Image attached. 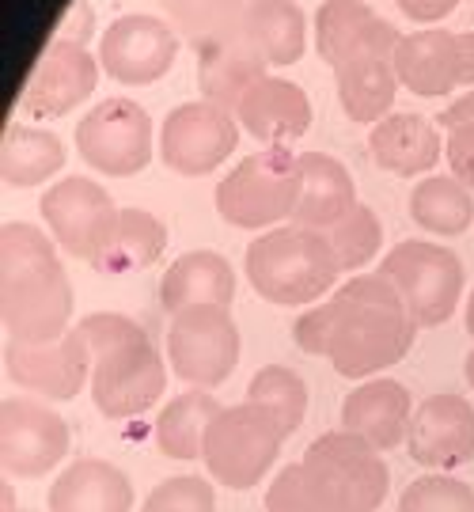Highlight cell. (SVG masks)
<instances>
[{"label": "cell", "mask_w": 474, "mask_h": 512, "mask_svg": "<svg viewBox=\"0 0 474 512\" xmlns=\"http://www.w3.org/2000/svg\"><path fill=\"white\" fill-rule=\"evenodd\" d=\"M338 80V99L353 122H380L395 103L399 92V73H395V57H368L357 65H346L334 73Z\"/></svg>", "instance_id": "obj_31"}, {"label": "cell", "mask_w": 474, "mask_h": 512, "mask_svg": "<svg viewBox=\"0 0 474 512\" xmlns=\"http://www.w3.org/2000/svg\"><path fill=\"white\" fill-rule=\"evenodd\" d=\"M224 406L209 395V391H183V395H175L171 403L160 410V421H156V444H160V452L171 459H201L205 452V433H209V425L217 421V414Z\"/></svg>", "instance_id": "obj_27"}, {"label": "cell", "mask_w": 474, "mask_h": 512, "mask_svg": "<svg viewBox=\"0 0 474 512\" xmlns=\"http://www.w3.org/2000/svg\"><path fill=\"white\" fill-rule=\"evenodd\" d=\"M236 145V114L217 107V103H209V99L175 107L164 118V129H160V156H164V164L171 171H179V175H190V179L217 171L232 156Z\"/></svg>", "instance_id": "obj_13"}, {"label": "cell", "mask_w": 474, "mask_h": 512, "mask_svg": "<svg viewBox=\"0 0 474 512\" xmlns=\"http://www.w3.org/2000/svg\"><path fill=\"white\" fill-rule=\"evenodd\" d=\"M76 148L99 175H137L152 160V118L133 99H103L76 126Z\"/></svg>", "instance_id": "obj_10"}, {"label": "cell", "mask_w": 474, "mask_h": 512, "mask_svg": "<svg viewBox=\"0 0 474 512\" xmlns=\"http://www.w3.org/2000/svg\"><path fill=\"white\" fill-rule=\"evenodd\" d=\"M357 205V190L349 171L327 152H300V202L292 224L327 232Z\"/></svg>", "instance_id": "obj_24"}, {"label": "cell", "mask_w": 474, "mask_h": 512, "mask_svg": "<svg viewBox=\"0 0 474 512\" xmlns=\"http://www.w3.org/2000/svg\"><path fill=\"white\" fill-rule=\"evenodd\" d=\"M164 247V220L152 217L148 209H122L118 228L110 236V247L95 262V270H103V274H137V270H145V266H152L156 258L164 255Z\"/></svg>", "instance_id": "obj_32"}, {"label": "cell", "mask_w": 474, "mask_h": 512, "mask_svg": "<svg viewBox=\"0 0 474 512\" xmlns=\"http://www.w3.org/2000/svg\"><path fill=\"white\" fill-rule=\"evenodd\" d=\"M327 239L330 247H334V255H338V262H342V270H361L380 251L383 224L368 205L357 202L334 228H327Z\"/></svg>", "instance_id": "obj_35"}, {"label": "cell", "mask_w": 474, "mask_h": 512, "mask_svg": "<svg viewBox=\"0 0 474 512\" xmlns=\"http://www.w3.org/2000/svg\"><path fill=\"white\" fill-rule=\"evenodd\" d=\"M372 148V160L402 179H414L433 171L437 160L444 156V141H440V129L421 118V114H387L372 126L368 137Z\"/></svg>", "instance_id": "obj_22"}, {"label": "cell", "mask_w": 474, "mask_h": 512, "mask_svg": "<svg viewBox=\"0 0 474 512\" xmlns=\"http://www.w3.org/2000/svg\"><path fill=\"white\" fill-rule=\"evenodd\" d=\"M179 38L156 16H122L114 19L99 38V65L110 80L145 88L175 65Z\"/></svg>", "instance_id": "obj_15"}, {"label": "cell", "mask_w": 474, "mask_h": 512, "mask_svg": "<svg viewBox=\"0 0 474 512\" xmlns=\"http://www.w3.org/2000/svg\"><path fill=\"white\" fill-rule=\"evenodd\" d=\"M92 346L73 327L69 334H61L54 342H12L4 346V368L8 380L23 391H38L42 399H76L84 384L92 380Z\"/></svg>", "instance_id": "obj_14"}, {"label": "cell", "mask_w": 474, "mask_h": 512, "mask_svg": "<svg viewBox=\"0 0 474 512\" xmlns=\"http://www.w3.org/2000/svg\"><path fill=\"white\" fill-rule=\"evenodd\" d=\"M16 512H23V509H16Z\"/></svg>", "instance_id": "obj_45"}, {"label": "cell", "mask_w": 474, "mask_h": 512, "mask_svg": "<svg viewBox=\"0 0 474 512\" xmlns=\"http://www.w3.org/2000/svg\"><path fill=\"white\" fill-rule=\"evenodd\" d=\"M467 384L474 387V349L467 353Z\"/></svg>", "instance_id": "obj_44"}, {"label": "cell", "mask_w": 474, "mask_h": 512, "mask_svg": "<svg viewBox=\"0 0 474 512\" xmlns=\"http://www.w3.org/2000/svg\"><path fill=\"white\" fill-rule=\"evenodd\" d=\"M399 42V31L361 0H323L315 12V50L334 73L368 57H395Z\"/></svg>", "instance_id": "obj_16"}, {"label": "cell", "mask_w": 474, "mask_h": 512, "mask_svg": "<svg viewBox=\"0 0 474 512\" xmlns=\"http://www.w3.org/2000/svg\"><path fill=\"white\" fill-rule=\"evenodd\" d=\"M342 429L357 433L372 448H399L410 433V391L399 380H365L342 403Z\"/></svg>", "instance_id": "obj_20"}, {"label": "cell", "mask_w": 474, "mask_h": 512, "mask_svg": "<svg viewBox=\"0 0 474 512\" xmlns=\"http://www.w3.org/2000/svg\"><path fill=\"white\" fill-rule=\"evenodd\" d=\"M167 361L190 387H220L239 361V330L224 304H194L171 315Z\"/></svg>", "instance_id": "obj_9"}, {"label": "cell", "mask_w": 474, "mask_h": 512, "mask_svg": "<svg viewBox=\"0 0 474 512\" xmlns=\"http://www.w3.org/2000/svg\"><path fill=\"white\" fill-rule=\"evenodd\" d=\"M459 0H399L402 16H410L414 23H437L444 19Z\"/></svg>", "instance_id": "obj_39"}, {"label": "cell", "mask_w": 474, "mask_h": 512, "mask_svg": "<svg viewBox=\"0 0 474 512\" xmlns=\"http://www.w3.org/2000/svg\"><path fill=\"white\" fill-rule=\"evenodd\" d=\"M467 330H471V338H474V293H471V300H467Z\"/></svg>", "instance_id": "obj_43"}, {"label": "cell", "mask_w": 474, "mask_h": 512, "mask_svg": "<svg viewBox=\"0 0 474 512\" xmlns=\"http://www.w3.org/2000/svg\"><path fill=\"white\" fill-rule=\"evenodd\" d=\"M395 73L399 84L410 88L414 95H448L452 88H463V73H459V35L452 31H414L399 42L395 50Z\"/></svg>", "instance_id": "obj_21"}, {"label": "cell", "mask_w": 474, "mask_h": 512, "mask_svg": "<svg viewBox=\"0 0 474 512\" xmlns=\"http://www.w3.org/2000/svg\"><path fill=\"white\" fill-rule=\"evenodd\" d=\"M247 403L266 410L277 421V429L285 437H292L300 429L304 414H308V384L289 365H266L258 368L251 387H247Z\"/></svg>", "instance_id": "obj_34"}, {"label": "cell", "mask_w": 474, "mask_h": 512, "mask_svg": "<svg viewBox=\"0 0 474 512\" xmlns=\"http://www.w3.org/2000/svg\"><path fill=\"white\" fill-rule=\"evenodd\" d=\"M444 156L452 164V175L459 183L474 190V122L448 129V141H444Z\"/></svg>", "instance_id": "obj_38"}, {"label": "cell", "mask_w": 474, "mask_h": 512, "mask_svg": "<svg viewBox=\"0 0 474 512\" xmlns=\"http://www.w3.org/2000/svg\"><path fill=\"white\" fill-rule=\"evenodd\" d=\"M243 262H247L251 289L281 308H300L319 300L342 274V262L334 255L327 232L300 228V224H285L251 239Z\"/></svg>", "instance_id": "obj_5"}, {"label": "cell", "mask_w": 474, "mask_h": 512, "mask_svg": "<svg viewBox=\"0 0 474 512\" xmlns=\"http://www.w3.org/2000/svg\"><path fill=\"white\" fill-rule=\"evenodd\" d=\"M0 247V296H4V330L12 342H54L69 334L73 285L54 251L35 224H4Z\"/></svg>", "instance_id": "obj_3"}, {"label": "cell", "mask_w": 474, "mask_h": 512, "mask_svg": "<svg viewBox=\"0 0 474 512\" xmlns=\"http://www.w3.org/2000/svg\"><path fill=\"white\" fill-rule=\"evenodd\" d=\"M50 512H133V482L107 459H76L50 486Z\"/></svg>", "instance_id": "obj_23"}, {"label": "cell", "mask_w": 474, "mask_h": 512, "mask_svg": "<svg viewBox=\"0 0 474 512\" xmlns=\"http://www.w3.org/2000/svg\"><path fill=\"white\" fill-rule=\"evenodd\" d=\"M459 73H463V88L474 84V31L459 35Z\"/></svg>", "instance_id": "obj_42"}, {"label": "cell", "mask_w": 474, "mask_h": 512, "mask_svg": "<svg viewBox=\"0 0 474 512\" xmlns=\"http://www.w3.org/2000/svg\"><path fill=\"white\" fill-rule=\"evenodd\" d=\"M141 512H217V494L205 478L175 475L145 497Z\"/></svg>", "instance_id": "obj_37"}, {"label": "cell", "mask_w": 474, "mask_h": 512, "mask_svg": "<svg viewBox=\"0 0 474 512\" xmlns=\"http://www.w3.org/2000/svg\"><path fill=\"white\" fill-rule=\"evenodd\" d=\"M380 274L395 285L418 327L448 323L463 296V262L456 251L429 239H402L380 262Z\"/></svg>", "instance_id": "obj_8"}, {"label": "cell", "mask_w": 474, "mask_h": 512, "mask_svg": "<svg viewBox=\"0 0 474 512\" xmlns=\"http://www.w3.org/2000/svg\"><path fill=\"white\" fill-rule=\"evenodd\" d=\"M270 69V61L258 54V46L243 35L224 46H209L198 54V88L209 103L232 110L236 114L239 99L247 95L251 84H258Z\"/></svg>", "instance_id": "obj_26"}, {"label": "cell", "mask_w": 474, "mask_h": 512, "mask_svg": "<svg viewBox=\"0 0 474 512\" xmlns=\"http://www.w3.org/2000/svg\"><path fill=\"white\" fill-rule=\"evenodd\" d=\"M95 84H99V61L84 46L54 38L27 76L19 110L31 118H61L80 107L95 92Z\"/></svg>", "instance_id": "obj_17"}, {"label": "cell", "mask_w": 474, "mask_h": 512, "mask_svg": "<svg viewBox=\"0 0 474 512\" xmlns=\"http://www.w3.org/2000/svg\"><path fill=\"white\" fill-rule=\"evenodd\" d=\"M399 512H474V490L463 478L425 475L402 490Z\"/></svg>", "instance_id": "obj_36"}, {"label": "cell", "mask_w": 474, "mask_h": 512, "mask_svg": "<svg viewBox=\"0 0 474 512\" xmlns=\"http://www.w3.org/2000/svg\"><path fill=\"white\" fill-rule=\"evenodd\" d=\"M406 448L429 471H456L474 459V406L456 395L440 391L429 395L410 418Z\"/></svg>", "instance_id": "obj_18"}, {"label": "cell", "mask_w": 474, "mask_h": 512, "mask_svg": "<svg viewBox=\"0 0 474 512\" xmlns=\"http://www.w3.org/2000/svg\"><path fill=\"white\" fill-rule=\"evenodd\" d=\"M247 4L251 0H164V12L201 54L247 35Z\"/></svg>", "instance_id": "obj_29"}, {"label": "cell", "mask_w": 474, "mask_h": 512, "mask_svg": "<svg viewBox=\"0 0 474 512\" xmlns=\"http://www.w3.org/2000/svg\"><path fill=\"white\" fill-rule=\"evenodd\" d=\"M300 202V156L285 145L239 160L217 186V213L236 228H266L292 220Z\"/></svg>", "instance_id": "obj_6"}, {"label": "cell", "mask_w": 474, "mask_h": 512, "mask_svg": "<svg viewBox=\"0 0 474 512\" xmlns=\"http://www.w3.org/2000/svg\"><path fill=\"white\" fill-rule=\"evenodd\" d=\"M463 122H474V92H467L463 99H456L452 107L440 110V126H463Z\"/></svg>", "instance_id": "obj_41"}, {"label": "cell", "mask_w": 474, "mask_h": 512, "mask_svg": "<svg viewBox=\"0 0 474 512\" xmlns=\"http://www.w3.org/2000/svg\"><path fill=\"white\" fill-rule=\"evenodd\" d=\"M76 327L92 346V403L103 418H133L156 406L167 384V365L141 323L114 311H95Z\"/></svg>", "instance_id": "obj_4"}, {"label": "cell", "mask_w": 474, "mask_h": 512, "mask_svg": "<svg viewBox=\"0 0 474 512\" xmlns=\"http://www.w3.org/2000/svg\"><path fill=\"white\" fill-rule=\"evenodd\" d=\"M236 296V274L228 266V258L217 251H186L171 262V270L160 281V304L164 311L194 308V304H224Z\"/></svg>", "instance_id": "obj_25"}, {"label": "cell", "mask_w": 474, "mask_h": 512, "mask_svg": "<svg viewBox=\"0 0 474 512\" xmlns=\"http://www.w3.org/2000/svg\"><path fill=\"white\" fill-rule=\"evenodd\" d=\"M239 126L247 129L262 145H289L304 137L311 126V103L300 84L281 80V76H262L247 88V95L236 107Z\"/></svg>", "instance_id": "obj_19"}, {"label": "cell", "mask_w": 474, "mask_h": 512, "mask_svg": "<svg viewBox=\"0 0 474 512\" xmlns=\"http://www.w3.org/2000/svg\"><path fill=\"white\" fill-rule=\"evenodd\" d=\"M247 38L270 65H296L308 46V23L292 0H251L247 4Z\"/></svg>", "instance_id": "obj_28"}, {"label": "cell", "mask_w": 474, "mask_h": 512, "mask_svg": "<svg viewBox=\"0 0 474 512\" xmlns=\"http://www.w3.org/2000/svg\"><path fill=\"white\" fill-rule=\"evenodd\" d=\"M285 433L277 429V421L258 410L255 403L224 406L217 421L205 433V467L228 490H251L270 475V467L281 456Z\"/></svg>", "instance_id": "obj_7"}, {"label": "cell", "mask_w": 474, "mask_h": 512, "mask_svg": "<svg viewBox=\"0 0 474 512\" xmlns=\"http://www.w3.org/2000/svg\"><path fill=\"white\" fill-rule=\"evenodd\" d=\"M73 448L69 421L38 399L12 395L0 406V459L16 478H38L54 471Z\"/></svg>", "instance_id": "obj_12"}, {"label": "cell", "mask_w": 474, "mask_h": 512, "mask_svg": "<svg viewBox=\"0 0 474 512\" xmlns=\"http://www.w3.org/2000/svg\"><path fill=\"white\" fill-rule=\"evenodd\" d=\"M57 38H65V42H76V46H84V42L92 38V8H88V4H76L73 12L65 16V23H61Z\"/></svg>", "instance_id": "obj_40"}, {"label": "cell", "mask_w": 474, "mask_h": 512, "mask_svg": "<svg viewBox=\"0 0 474 512\" xmlns=\"http://www.w3.org/2000/svg\"><path fill=\"white\" fill-rule=\"evenodd\" d=\"M414 334V315L380 270L349 277L338 293L304 311L292 327L296 346L311 357H327L346 380H368L399 365L414 346Z\"/></svg>", "instance_id": "obj_1"}, {"label": "cell", "mask_w": 474, "mask_h": 512, "mask_svg": "<svg viewBox=\"0 0 474 512\" xmlns=\"http://www.w3.org/2000/svg\"><path fill=\"white\" fill-rule=\"evenodd\" d=\"M65 167V148L50 129L35 126H8L4 129V148H0V175L4 183L27 190L46 179H54Z\"/></svg>", "instance_id": "obj_30"}, {"label": "cell", "mask_w": 474, "mask_h": 512, "mask_svg": "<svg viewBox=\"0 0 474 512\" xmlns=\"http://www.w3.org/2000/svg\"><path fill=\"white\" fill-rule=\"evenodd\" d=\"M410 213L433 236H459L474 220V198L456 175H433L414 186Z\"/></svg>", "instance_id": "obj_33"}, {"label": "cell", "mask_w": 474, "mask_h": 512, "mask_svg": "<svg viewBox=\"0 0 474 512\" xmlns=\"http://www.w3.org/2000/svg\"><path fill=\"white\" fill-rule=\"evenodd\" d=\"M387 463L357 433L334 429L311 440L300 463L281 467L266 512H376L387 497Z\"/></svg>", "instance_id": "obj_2"}, {"label": "cell", "mask_w": 474, "mask_h": 512, "mask_svg": "<svg viewBox=\"0 0 474 512\" xmlns=\"http://www.w3.org/2000/svg\"><path fill=\"white\" fill-rule=\"evenodd\" d=\"M118 213L110 202V194L92 179H57L46 194H42V220L50 224L57 247L69 251L80 262H99L103 251L110 247V236L118 228Z\"/></svg>", "instance_id": "obj_11"}]
</instances>
